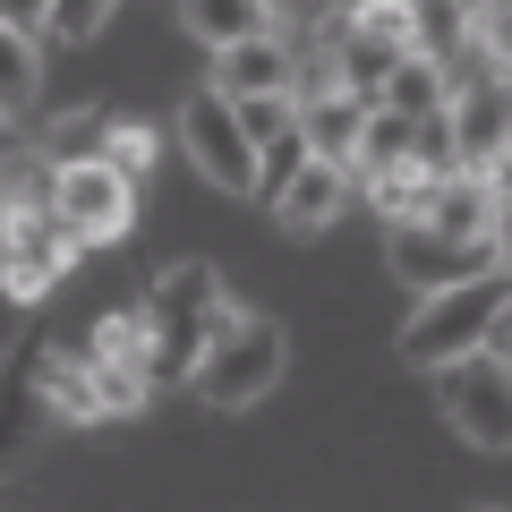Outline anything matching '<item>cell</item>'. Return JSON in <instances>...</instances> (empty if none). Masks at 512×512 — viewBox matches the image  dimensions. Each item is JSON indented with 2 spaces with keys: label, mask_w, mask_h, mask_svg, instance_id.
Returning a JSON list of instances; mask_svg holds the SVG:
<instances>
[{
  "label": "cell",
  "mask_w": 512,
  "mask_h": 512,
  "mask_svg": "<svg viewBox=\"0 0 512 512\" xmlns=\"http://www.w3.org/2000/svg\"><path fill=\"white\" fill-rule=\"evenodd\" d=\"M231 325V291L205 256H180L163 265L146 291V376L154 384H188V367L205 359V342Z\"/></svg>",
  "instance_id": "cell-1"
},
{
  "label": "cell",
  "mask_w": 512,
  "mask_h": 512,
  "mask_svg": "<svg viewBox=\"0 0 512 512\" xmlns=\"http://www.w3.org/2000/svg\"><path fill=\"white\" fill-rule=\"evenodd\" d=\"M504 308H512V282L504 274L453 282V291H436V299L410 308V325L393 333V359H402V367H444V359H470V350H504V359H512Z\"/></svg>",
  "instance_id": "cell-2"
},
{
  "label": "cell",
  "mask_w": 512,
  "mask_h": 512,
  "mask_svg": "<svg viewBox=\"0 0 512 512\" xmlns=\"http://www.w3.org/2000/svg\"><path fill=\"white\" fill-rule=\"evenodd\" d=\"M282 367H291V333L265 308H231V325L205 342V359L188 367V384H197L205 410H256L282 384Z\"/></svg>",
  "instance_id": "cell-3"
},
{
  "label": "cell",
  "mask_w": 512,
  "mask_h": 512,
  "mask_svg": "<svg viewBox=\"0 0 512 512\" xmlns=\"http://www.w3.org/2000/svg\"><path fill=\"white\" fill-rule=\"evenodd\" d=\"M427 376H436L444 427L470 453H512V359L504 350H470V359H444Z\"/></svg>",
  "instance_id": "cell-4"
},
{
  "label": "cell",
  "mask_w": 512,
  "mask_h": 512,
  "mask_svg": "<svg viewBox=\"0 0 512 512\" xmlns=\"http://www.w3.org/2000/svg\"><path fill=\"white\" fill-rule=\"evenodd\" d=\"M43 205H52V222L77 248H111V239L137 231V180H120L103 154H94V163H60L52 180H43Z\"/></svg>",
  "instance_id": "cell-5"
},
{
  "label": "cell",
  "mask_w": 512,
  "mask_h": 512,
  "mask_svg": "<svg viewBox=\"0 0 512 512\" xmlns=\"http://www.w3.org/2000/svg\"><path fill=\"white\" fill-rule=\"evenodd\" d=\"M384 274L402 282L410 299H436L453 282H478V274H504V239H444L427 222H393L384 231Z\"/></svg>",
  "instance_id": "cell-6"
},
{
  "label": "cell",
  "mask_w": 512,
  "mask_h": 512,
  "mask_svg": "<svg viewBox=\"0 0 512 512\" xmlns=\"http://www.w3.org/2000/svg\"><path fill=\"white\" fill-rule=\"evenodd\" d=\"M69 265H77V239L52 222V205H43V197L9 205V222H0V291L18 299V308H35Z\"/></svg>",
  "instance_id": "cell-7"
},
{
  "label": "cell",
  "mask_w": 512,
  "mask_h": 512,
  "mask_svg": "<svg viewBox=\"0 0 512 512\" xmlns=\"http://www.w3.org/2000/svg\"><path fill=\"white\" fill-rule=\"evenodd\" d=\"M43 350L52 342H35V333H18L0 350V478H18L35 436L52 427V410H43Z\"/></svg>",
  "instance_id": "cell-8"
},
{
  "label": "cell",
  "mask_w": 512,
  "mask_h": 512,
  "mask_svg": "<svg viewBox=\"0 0 512 512\" xmlns=\"http://www.w3.org/2000/svg\"><path fill=\"white\" fill-rule=\"evenodd\" d=\"M180 146H188V163H197L222 197H248L256 188V146L239 137V111L222 103V94H188L180 103Z\"/></svg>",
  "instance_id": "cell-9"
},
{
  "label": "cell",
  "mask_w": 512,
  "mask_h": 512,
  "mask_svg": "<svg viewBox=\"0 0 512 512\" xmlns=\"http://www.w3.org/2000/svg\"><path fill=\"white\" fill-rule=\"evenodd\" d=\"M274 222L291 239H316V231H333V222H342V205H350V171L342 163H308V154H299L291 163V180L274 188Z\"/></svg>",
  "instance_id": "cell-10"
},
{
  "label": "cell",
  "mask_w": 512,
  "mask_h": 512,
  "mask_svg": "<svg viewBox=\"0 0 512 512\" xmlns=\"http://www.w3.org/2000/svg\"><path fill=\"white\" fill-rule=\"evenodd\" d=\"M427 231L444 239H504V180H470V171H444L419 205Z\"/></svg>",
  "instance_id": "cell-11"
},
{
  "label": "cell",
  "mask_w": 512,
  "mask_h": 512,
  "mask_svg": "<svg viewBox=\"0 0 512 512\" xmlns=\"http://www.w3.org/2000/svg\"><path fill=\"white\" fill-rule=\"evenodd\" d=\"M291 52H299V43H282V35L231 43V52H214L205 94H222V103H265V94H291Z\"/></svg>",
  "instance_id": "cell-12"
},
{
  "label": "cell",
  "mask_w": 512,
  "mask_h": 512,
  "mask_svg": "<svg viewBox=\"0 0 512 512\" xmlns=\"http://www.w3.org/2000/svg\"><path fill=\"white\" fill-rule=\"evenodd\" d=\"M367 111H376V103H359V94H316V103H299V128H291L299 154H308V163H342V171H350Z\"/></svg>",
  "instance_id": "cell-13"
},
{
  "label": "cell",
  "mask_w": 512,
  "mask_h": 512,
  "mask_svg": "<svg viewBox=\"0 0 512 512\" xmlns=\"http://www.w3.org/2000/svg\"><path fill=\"white\" fill-rule=\"evenodd\" d=\"M453 103V86H444V60H427V52H402L393 60V77H384V94H376V111H393V120H436V111Z\"/></svg>",
  "instance_id": "cell-14"
},
{
  "label": "cell",
  "mask_w": 512,
  "mask_h": 512,
  "mask_svg": "<svg viewBox=\"0 0 512 512\" xmlns=\"http://www.w3.org/2000/svg\"><path fill=\"white\" fill-rule=\"evenodd\" d=\"M103 128H111V111L103 103H86V111H60V120H35V137H26V154L35 163H94L103 154Z\"/></svg>",
  "instance_id": "cell-15"
},
{
  "label": "cell",
  "mask_w": 512,
  "mask_h": 512,
  "mask_svg": "<svg viewBox=\"0 0 512 512\" xmlns=\"http://www.w3.org/2000/svg\"><path fill=\"white\" fill-rule=\"evenodd\" d=\"M180 26L205 43V52H231V43H248V35H274L265 0H180Z\"/></svg>",
  "instance_id": "cell-16"
},
{
  "label": "cell",
  "mask_w": 512,
  "mask_h": 512,
  "mask_svg": "<svg viewBox=\"0 0 512 512\" xmlns=\"http://www.w3.org/2000/svg\"><path fill=\"white\" fill-rule=\"evenodd\" d=\"M325 35H359V43H384V52H419V18H410V0H342Z\"/></svg>",
  "instance_id": "cell-17"
},
{
  "label": "cell",
  "mask_w": 512,
  "mask_h": 512,
  "mask_svg": "<svg viewBox=\"0 0 512 512\" xmlns=\"http://www.w3.org/2000/svg\"><path fill=\"white\" fill-rule=\"evenodd\" d=\"M316 43L333 52V86L359 94V103H376L384 77H393V60H402V52H384V43H359V35H316Z\"/></svg>",
  "instance_id": "cell-18"
},
{
  "label": "cell",
  "mask_w": 512,
  "mask_h": 512,
  "mask_svg": "<svg viewBox=\"0 0 512 512\" xmlns=\"http://www.w3.org/2000/svg\"><path fill=\"white\" fill-rule=\"evenodd\" d=\"M43 410H52V427H94L86 359H69V350H43Z\"/></svg>",
  "instance_id": "cell-19"
},
{
  "label": "cell",
  "mask_w": 512,
  "mask_h": 512,
  "mask_svg": "<svg viewBox=\"0 0 512 512\" xmlns=\"http://www.w3.org/2000/svg\"><path fill=\"white\" fill-rule=\"evenodd\" d=\"M35 94H43V52H35V35L0 26V111H9V120H26V111H35Z\"/></svg>",
  "instance_id": "cell-20"
},
{
  "label": "cell",
  "mask_w": 512,
  "mask_h": 512,
  "mask_svg": "<svg viewBox=\"0 0 512 512\" xmlns=\"http://www.w3.org/2000/svg\"><path fill=\"white\" fill-rule=\"evenodd\" d=\"M410 163V120H393V111H367L359 128V154H350V188L359 180H384V171Z\"/></svg>",
  "instance_id": "cell-21"
},
{
  "label": "cell",
  "mask_w": 512,
  "mask_h": 512,
  "mask_svg": "<svg viewBox=\"0 0 512 512\" xmlns=\"http://www.w3.org/2000/svg\"><path fill=\"white\" fill-rule=\"evenodd\" d=\"M86 384H94V419H137L154 402V376L146 367H94L86 359Z\"/></svg>",
  "instance_id": "cell-22"
},
{
  "label": "cell",
  "mask_w": 512,
  "mask_h": 512,
  "mask_svg": "<svg viewBox=\"0 0 512 512\" xmlns=\"http://www.w3.org/2000/svg\"><path fill=\"white\" fill-rule=\"evenodd\" d=\"M94 367H146V308H111L86 342Z\"/></svg>",
  "instance_id": "cell-23"
},
{
  "label": "cell",
  "mask_w": 512,
  "mask_h": 512,
  "mask_svg": "<svg viewBox=\"0 0 512 512\" xmlns=\"http://www.w3.org/2000/svg\"><path fill=\"white\" fill-rule=\"evenodd\" d=\"M239 111V137L256 146V171H265V154L274 146H291V128H299V103L291 94H265V103H231Z\"/></svg>",
  "instance_id": "cell-24"
},
{
  "label": "cell",
  "mask_w": 512,
  "mask_h": 512,
  "mask_svg": "<svg viewBox=\"0 0 512 512\" xmlns=\"http://www.w3.org/2000/svg\"><path fill=\"white\" fill-rule=\"evenodd\" d=\"M154 154H163V137H154L146 120H111V128H103V163L120 171V180H146Z\"/></svg>",
  "instance_id": "cell-25"
},
{
  "label": "cell",
  "mask_w": 512,
  "mask_h": 512,
  "mask_svg": "<svg viewBox=\"0 0 512 512\" xmlns=\"http://www.w3.org/2000/svg\"><path fill=\"white\" fill-rule=\"evenodd\" d=\"M367 188V205H376V214H384V231H393V222H419V205H427V188H436V180H419V171H384V180H359Z\"/></svg>",
  "instance_id": "cell-26"
},
{
  "label": "cell",
  "mask_w": 512,
  "mask_h": 512,
  "mask_svg": "<svg viewBox=\"0 0 512 512\" xmlns=\"http://www.w3.org/2000/svg\"><path fill=\"white\" fill-rule=\"evenodd\" d=\"M410 18H419V52L427 60H453L461 35H470V18H461L453 0H410Z\"/></svg>",
  "instance_id": "cell-27"
},
{
  "label": "cell",
  "mask_w": 512,
  "mask_h": 512,
  "mask_svg": "<svg viewBox=\"0 0 512 512\" xmlns=\"http://www.w3.org/2000/svg\"><path fill=\"white\" fill-rule=\"evenodd\" d=\"M111 9H120V0H52V9H43V35H60V43H94Z\"/></svg>",
  "instance_id": "cell-28"
},
{
  "label": "cell",
  "mask_w": 512,
  "mask_h": 512,
  "mask_svg": "<svg viewBox=\"0 0 512 512\" xmlns=\"http://www.w3.org/2000/svg\"><path fill=\"white\" fill-rule=\"evenodd\" d=\"M325 9H333V0H265V18H274V35H282V26H316Z\"/></svg>",
  "instance_id": "cell-29"
},
{
  "label": "cell",
  "mask_w": 512,
  "mask_h": 512,
  "mask_svg": "<svg viewBox=\"0 0 512 512\" xmlns=\"http://www.w3.org/2000/svg\"><path fill=\"white\" fill-rule=\"evenodd\" d=\"M43 9H52V0H0V26H18V35H43Z\"/></svg>",
  "instance_id": "cell-30"
},
{
  "label": "cell",
  "mask_w": 512,
  "mask_h": 512,
  "mask_svg": "<svg viewBox=\"0 0 512 512\" xmlns=\"http://www.w3.org/2000/svg\"><path fill=\"white\" fill-rule=\"evenodd\" d=\"M9 154H26V120H9V111H0V163H9Z\"/></svg>",
  "instance_id": "cell-31"
},
{
  "label": "cell",
  "mask_w": 512,
  "mask_h": 512,
  "mask_svg": "<svg viewBox=\"0 0 512 512\" xmlns=\"http://www.w3.org/2000/svg\"><path fill=\"white\" fill-rule=\"evenodd\" d=\"M453 9H461V18H478V9H504V0H453Z\"/></svg>",
  "instance_id": "cell-32"
}]
</instances>
